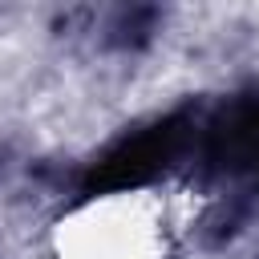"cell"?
<instances>
[{
  "label": "cell",
  "mask_w": 259,
  "mask_h": 259,
  "mask_svg": "<svg viewBox=\"0 0 259 259\" xmlns=\"http://www.w3.org/2000/svg\"><path fill=\"white\" fill-rule=\"evenodd\" d=\"M170 210L154 186H113L69 206L49 243V259H166Z\"/></svg>",
  "instance_id": "6da1fadb"
}]
</instances>
